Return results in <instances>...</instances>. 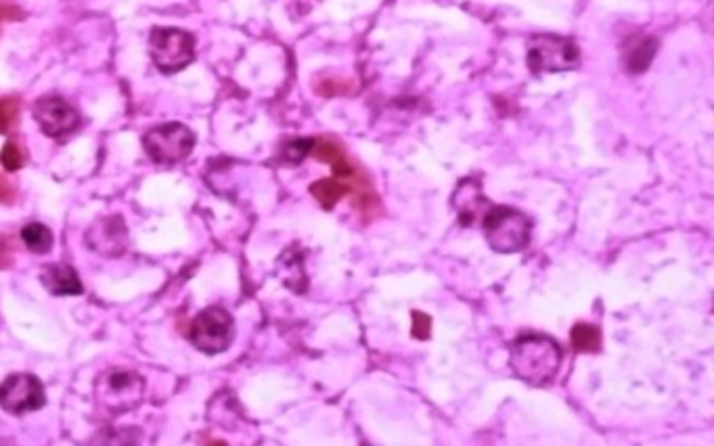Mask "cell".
<instances>
[{
    "instance_id": "cell-1",
    "label": "cell",
    "mask_w": 714,
    "mask_h": 446,
    "mask_svg": "<svg viewBox=\"0 0 714 446\" xmlns=\"http://www.w3.org/2000/svg\"><path fill=\"white\" fill-rule=\"evenodd\" d=\"M509 363L520 380L541 388L551 383L558 375L561 350L551 338H545V335H522L511 346Z\"/></svg>"
},
{
    "instance_id": "cell-2",
    "label": "cell",
    "mask_w": 714,
    "mask_h": 446,
    "mask_svg": "<svg viewBox=\"0 0 714 446\" xmlns=\"http://www.w3.org/2000/svg\"><path fill=\"white\" fill-rule=\"evenodd\" d=\"M484 233L492 249L501 254H517L530 241V220L511 207H491L486 212Z\"/></svg>"
},
{
    "instance_id": "cell-3",
    "label": "cell",
    "mask_w": 714,
    "mask_h": 446,
    "mask_svg": "<svg viewBox=\"0 0 714 446\" xmlns=\"http://www.w3.org/2000/svg\"><path fill=\"white\" fill-rule=\"evenodd\" d=\"M97 400L109 413L120 415L137 408L143 402L145 382L143 377L126 369H109L97 380Z\"/></svg>"
},
{
    "instance_id": "cell-4",
    "label": "cell",
    "mask_w": 714,
    "mask_h": 446,
    "mask_svg": "<svg viewBox=\"0 0 714 446\" xmlns=\"http://www.w3.org/2000/svg\"><path fill=\"white\" fill-rule=\"evenodd\" d=\"M149 53L160 72H181L182 67L193 63L195 38L179 28H154L149 36Z\"/></svg>"
},
{
    "instance_id": "cell-5",
    "label": "cell",
    "mask_w": 714,
    "mask_h": 446,
    "mask_svg": "<svg viewBox=\"0 0 714 446\" xmlns=\"http://www.w3.org/2000/svg\"><path fill=\"white\" fill-rule=\"evenodd\" d=\"M581 51L572 40L553 34H539L528 45V67L533 73H555L575 70Z\"/></svg>"
},
{
    "instance_id": "cell-6",
    "label": "cell",
    "mask_w": 714,
    "mask_h": 446,
    "mask_svg": "<svg viewBox=\"0 0 714 446\" xmlns=\"http://www.w3.org/2000/svg\"><path fill=\"white\" fill-rule=\"evenodd\" d=\"M143 147L147 156L160 166H172L189 157L195 147V134L187 126L176 124H162L151 128L143 137Z\"/></svg>"
},
{
    "instance_id": "cell-7",
    "label": "cell",
    "mask_w": 714,
    "mask_h": 446,
    "mask_svg": "<svg viewBox=\"0 0 714 446\" xmlns=\"http://www.w3.org/2000/svg\"><path fill=\"white\" fill-rule=\"evenodd\" d=\"M193 346L206 354H221L233 344L235 323L224 308H206L193 319L189 332Z\"/></svg>"
},
{
    "instance_id": "cell-8",
    "label": "cell",
    "mask_w": 714,
    "mask_h": 446,
    "mask_svg": "<svg viewBox=\"0 0 714 446\" xmlns=\"http://www.w3.org/2000/svg\"><path fill=\"white\" fill-rule=\"evenodd\" d=\"M45 400V388L36 375L15 374L0 383V407L13 415L38 411Z\"/></svg>"
},
{
    "instance_id": "cell-9",
    "label": "cell",
    "mask_w": 714,
    "mask_h": 446,
    "mask_svg": "<svg viewBox=\"0 0 714 446\" xmlns=\"http://www.w3.org/2000/svg\"><path fill=\"white\" fill-rule=\"evenodd\" d=\"M34 120L46 137L61 139L76 132L80 126V114L61 97H42L34 105Z\"/></svg>"
},
{
    "instance_id": "cell-10",
    "label": "cell",
    "mask_w": 714,
    "mask_h": 446,
    "mask_svg": "<svg viewBox=\"0 0 714 446\" xmlns=\"http://www.w3.org/2000/svg\"><path fill=\"white\" fill-rule=\"evenodd\" d=\"M87 246L93 252L115 258L128 248V229L122 216H105L95 220L87 231Z\"/></svg>"
},
{
    "instance_id": "cell-11",
    "label": "cell",
    "mask_w": 714,
    "mask_h": 446,
    "mask_svg": "<svg viewBox=\"0 0 714 446\" xmlns=\"http://www.w3.org/2000/svg\"><path fill=\"white\" fill-rule=\"evenodd\" d=\"M40 281L55 296H78V293H82L80 277L71 266L46 265L40 273Z\"/></svg>"
},
{
    "instance_id": "cell-12",
    "label": "cell",
    "mask_w": 714,
    "mask_h": 446,
    "mask_svg": "<svg viewBox=\"0 0 714 446\" xmlns=\"http://www.w3.org/2000/svg\"><path fill=\"white\" fill-rule=\"evenodd\" d=\"M486 206L488 199L482 195L478 185H474V182H461L455 193V207L459 212L461 224H474L478 216H486Z\"/></svg>"
},
{
    "instance_id": "cell-13",
    "label": "cell",
    "mask_w": 714,
    "mask_h": 446,
    "mask_svg": "<svg viewBox=\"0 0 714 446\" xmlns=\"http://www.w3.org/2000/svg\"><path fill=\"white\" fill-rule=\"evenodd\" d=\"M656 51H658V42L654 38L634 40L631 48H626L625 51L626 72L643 73L651 65V61H654Z\"/></svg>"
},
{
    "instance_id": "cell-14",
    "label": "cell",
    "mask_w": 714,
    "mask_h": 446,
    "mask_svg": "<svg viewBox=\"0 0 714 446\" xmlns=\"http://www.w3.org/2000/svg\"><path fill=\"white\" fill-rule=\"evenodd\" d=\"M310 154H313L316 160L332 164L335 176H352L354 174V168L346 162L344 151H341L338 145L329 143V140H316Z\"/></svg>"
},
{
    "instance_id": "cell-15",
    "label": "cell",
    "mask_w": 714,
    "mask_h": 446,
    "mask_svg": "<svg viewBox=\"0 0 714 446\" xmlns=\"http://www.w3.org/2000/svg\"><path fill=\"white\" fill-rule=\"evenodd\" d=\"M21 240L28 246V249H32L34 254H48L55 243L51 229L45 227V224H40V223L26 224L21 231Z\"/></svg>"
},
{
    "instance_id": "cell-16",
    "label": "cell",
    "mask_w": 714,
    "mask_h": 446,
    "mask_svg": "<svg viewBox=\"0 0 714 446\" xmlns=\"http://www.w3.org/2000/svg\"><path fill=\"white\" fill-rule=\"evenodd\" d=\"M570 341L576 352H597L601 348V333L595 325L581 323V325L572 329Z\"/></svg>"
},
{
    "instance_id": "cell-17",
    "label": "cell",
    "mask_w": 714,
    "mask_h": 446,
    "mask_svg": "<svg viewBox=\"0 0 714 446\" xmlns=\"http://www.w3.org/2000/svg\"><path fill=\"white\" fill-rule=\"evenodd\" d=\"M350 191V187L348 185H341L338 181H329V179H323V181H316L313 187H310V193L315 195L316 199H319V204L323 207H327V210H332V207L338 204V199L341 195H346Z\"/></svg>"
},
{
    "instance_id": "cell-18",
    "label": "cell",
    "mask_w": 714,
    "mask_h": 446,
    "mask_svg": "<svg viewBox=\"0 0 714 446\" xmlns=\"http://www.w3.org/2000/svg\"><path fill=\"white\" fill-rule=\"evenodd\" d=\"M0 164H3L9 173L20 170L23 166V154H21L20 145H15L13 140H9V143L3 147V151H0Z\"/></svg>"
},
{
    "instance_id": "cell-19",
    "label": "cell",
    "mask_w": 714,
    "mask_h": 446,
    "mask_svg": "<svg viewBox=\"0 0 714 446\" xmlns=\"http://www.w3.org/2000/svg\"><path fill=\"white\" fill-rule=\"evenodd\" d=\"M20 114V101L17 99H0V134H4Z\"/></svg>"
},
{
    "instance_id": "cell-20",
    "label": "cell",
    "mask_w": 714,
    "mask_h": 446,
    "mask_svg": "<svg viewBox=\"0 0 714 446\" xmlns=\"http://www.w3.org/2000/svg\"><path fill=\"white\" fill-rule=\"evenodd\" d=\"M313 145H315V140H308V139L294 140V143H290V145L283 149V157H285V160H288V162H291V164L302 162L304 157H307V156L310 154V151H313Z\"/></svg>"
},
{
    "instance_id": "cell-21",
    "label": "cell",
    "mask_w": 714,
    "mask_h": 446,
    "mask_svg": "<svg viewBox=\"0 0 714 446\" xmlns=\"http://www.w3.org/2000/svg\"><path fill=\"white\" fill-rule=\"evenodd\" d=\"M411 319H413V335L417 340H427L432 333V319L427 316L425 313H421V310H413L411 313Z\"/></svg>"
},
{
    "instance_id": "cell-22",
    "label": "cell",
    "mask_w": 714,
    "mask_h": 446,
    "mask_svg": "<svg viewBox=\"0 0 714 446\" xmlns=\"http://www.w3.org/2000/svg\"><path fill=\"white\" fill-rule=\"evenodd\" d=\"M0 199L3 201L13 199V189H11V182L4 179H0Z\"/></svg>"
}]
</instances>
